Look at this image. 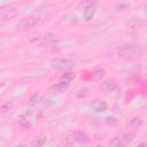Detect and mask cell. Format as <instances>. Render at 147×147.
Instances as JSON below:
<instances>
[{"label":"cell","instance_id":"1","mask_svg":"<svg viewBox=\"0 0 147 147\" xmlns=\"http://www.w3.org/2000/svg\"><path fill=\"white\" fill-rule=\"evenodd\" d=\"M144 49L136 44H124L117 48V56L124 60H133L141 57Z\"/></svg>","mask_w":147,"mask_h":147},{"label":"cell","instance_id":"2","mask_svg":"<svg viewBox=\"0 0 147 147\" xmlns=\"http://www.w3.org/2000/svg\"><path fill=\"white\" fill-rule=\"evenodd\" d=\"M51 67L59 70H69L76 67V63L70 59L64 57H54L51 60Z\"/></svg>","mask_w":147,"mask_h":147},{"label":"cell","instance_id":"3","mask_svg":"<svg viewBox=\"0 0 147 147\" xmlns=\"http://www.w3.org/2000/svg\"><path fill=\"white\" fill-rule=\"evenodd\" d=\"M37 23H38V17L30 15V16H26V17L22 18V20L16 24V28H17V30H26V29H29V28L34 26Z\"/></svg>","mask_w":147,"mask_h":147},{"label":"cell","instance_id":"4","mask_svg":"<svg viewBox=\"0 0 147 147\" xmlns=\"http://www.w3.org/2000/svg\"><path fill=\"white\" fill-rule=\"evenodd\" d=\"M132 139H133V138H132V134H129V133H122V134L115 137V138L110 141V144H111L114 147H123V146H125L126 144L131 142Z\"/></svg>","mask_w":147,"mask_h":147},{"label":"cell","instance_id":"5","mask_svg":"<svg viewBox=\"0 0 147 147\" xmlns=\"http://www.w3.org/2000/svg\"><path fill=\"white\" fill-rule=\"evenodd\" d=\"M18 15V9L17 8H7V9H2L0 11V21L5 22V21H8V20H11L14 17H16Z\"/></svg>","mask_w":147,"mask_h":147},{"label":"cell","instance_id":"6","mask_svg":"<svg viewBox=\"0 0 147 147\" xmlns=\"http://www.w3.org/2000/svg\"><path fill=\"white\" fill-rule=\"evenodd\" d=\"M117 87H118V84L115 79H108V80H105L103 83H101V85L99 86V90L102 92L109 93V92H114Z\"/></svg>","mask_w":147,"mask_h":147},{"label":"cell","instance_id":"7","mask_svg":"<svg viewBox=\"0 0 147 147\" xmlns=\"http://www.w3.org/2000/svg\"><path fill=\"white\" fill-rule=\"evenodd\" d=\"M70 138H71L74 141L78 142V144H86V142L90 141L88 136H87L85 132H83V131H76V132L71 133Z\"/></svg>","mask_w":147,"mask_h":147},{"label":"cell","instance_id":"8","mask_svg":"<svg viewBox=\"0 0 147 147\" xmlns=\"http://www.w3.org/2000/svg\"><path fill=\"white\" fill-rule=\"evenodd\" d=\"M68 84H62V83H59V84H55V85H52L51 87H48V93L52 94V95H55V94H61L63 93L67 88H68Z\"/></svg>","mask_w":147,"mask_h":147},{"label":"cell","instance_id":"9","mask_svg":"<svg viewBox=\"0 0 147 147\" xmlns=\"http://www.w3.org/2000/svg\"><path fill=\"white\" fill-rule=\"evenodd\" d=\"M91 107L94 111L96 113H103L107 110L108 108V105L106 101H102V100H94L92 103H91Z\"/></svg>","mask_w":147,"mask_h":147},{"label":"cell","instance_id":"10","mask_svg":"<svg viewBox=\"0 0 147 147\" xmlns=\"http://www.w3.org/2000/svg\"><path fill=\"white\" fill-rule=\"evenodd\" d=\"M56 41H57V37H56L55 33L49 32V33H46V34L42 37V45H47V46H49V45L55 44Z\"/></svg>","mask_w":147,"mask_h":147},{"label":"cell","instance_id":"11","mask_svg":"<svg viewBox=\"0 0 147 147\" xmlns=\"http://www.w3.org/2000/svg\"><path fill=\"white\" fill-rule=\"evenodd\" d=\"M76 78V74L75 72H71V71H68V72H64L63 75H61L60 77V83L62 84H70L74 79Z\"/></svg>","mask_w":147,"mask_h":147},{"label":"cell","instance_id":"12","mask_svg":"<svg viewBox=\"0 0 147 147\" xmlns=\"http://www.w3.org/2000/svg\"><path fill=\"white\" fill-rule=\"evenodd\" d=\"M105 75H106V70L103 68H96L92 72V80L99 82L105 77Z\"/></svg>","mask_w":147,"mask_h":147},{"label":"cell","instance_id":"13","mask_svg":"<svg viewBox=\"0 0 147 147\" xmlns=\"http://www.w3.org/2000/svg\"><path fill=\"white\" fill-rule=\"evenodd\" d=\"M95 15V6H90L84 8V18L85 21H91Z\"/></svg>","mask_w":147,"mask_h":147},{"label":"cell","instance_id":"14","mask_svg":"<svg viewBox=\"0 0 147 147\" xmlns=\"http://www.w3.org/2000/svg\"><path fill=\"white\" fill-rule=\"evenodd\" d=\"M145 24V22L142 21V20H140V18H131L129 22H127V26H129V29H139V28H141L142 25Z\"/></svg>","mask_w":147,"mask_h":147},{"label":"cell","instance_id":"15","mask_svg":"<svg viewBox=\"0 0 147 147\" xmlns=\"http://www.w3.org/2000/svg\"><path fill=\"white\" fill-rule=\"evenodd\" d=\"M141 125H142V119H141V117H139V116L132 117L131 121L129 122V126H130L131 129H134V130L140 129Z\"/></svg>","mask_w":147,"mask_h":147},{"label":"cell","instance_id":"16","mask_svg":"<svg viewBox=\"0 0 147 147\" xmlns=\"http://www.w3.org/2000/svg\"><path fill=\"white\" fill-rule=\"evenodd\" d=\"M18 123H20L21 126L24 127V129H29V127H31V123L29 122V117H28V115H21V116L18 117Z\"/></svg>","mask_w":147,"mask_h":147},{"label":"cell","instance_id":"17","mask_svg":"<svg viewBox=\"0 0 147 147\" xmlns=\"http://www.w3.org/2000/svg\"><path fill=\"white\" fill-rule=\"evenodd\" d=\"M40 96H41V93H40V92L34 93V94L29 99V106H30V107H32V106L37 105V103L39 102V100H40Z\"/></svg>","mask_w":147,"mask_h":147},{"label":"cell","instance_id":"18","mask_svg":"<svg viewBox=\"0 0 147 147\" xmlns=\"http://www.w3.org/2000/svg\"><path fill=\"white\" fill-rule=\"evenodd\" d=\"M87 95H88V88H86V87L79 88V90H77V92H76V98H77V99H84V98H86Z\"/></svg>","mask_w":147,"mask_h":147},{"label":"cell","instance_id":"19","mask_svg":"<svg viewBox=\"0 0 147 147\" xmlns=\"http://www.w3.org/2000/svg\"><path fill=\"white\" fill-rule=\"evenodd\" d=\"M39 37H40V33L39 32H30L26 36V40L29 42H36L39 39Z\"/></svg>","mask_w":147,"mask_h":147},{"label":"cell","instance_id":"20","mask_svg":"<svg viewBox=\"0 0 147 147\" xmlns=\"http://www.w3.org/2000/svg\"><path fill=\"white\" fill-rule=\"evenodd\" d=\"M45 142H46V137L45 136H39V137L36 138L33 145H34V147H42L45 145Z\"/></svg>","mask_w":147,"mask_h":147},{"label":"cell","instance_id":"21","mask_svg":"<svg viewBox=\"0 0 147 147\" xmlns=\"http://www.w3.org/2000/svg\"><path fill=\"white\" fill-rule=\"evenodd\" d=\"M13 107H14L13 102H6L1 106V113H8L13 109Z\"/></svg>","mask_w":147,"mask_h":147},{"label":"cell","instance_id":"22","mask_svg":"<svg viewBox=\"0 0 147 147\" xmlns=\"http://www.w3.org/2000/svg\"><path fill=\"white\" fill-rule=\"evenodd\" d=\"M95 1H82L80 2V6H84L85 8L86 7H90V6H95Z\"/></svg>","mask_w":147,"mask_h":147},{"label":"cell","instance_id":"23","mask_svg":"<svg viewBox=\"0 0 147 147\" xmlns=\"http://www.w3.org/2000/svg\"><path fill=\"white\" fill-rule=\"evenodd\" d=\"M125 8H127V3H121L116 6V10H124Z\"/></svg>","mask_w":147,"mask_h":147},{"label":"cell","instance_id":"24","mask_svg":"<svg viewBox=\"0 0 147 147\" xmlns=\"http://www.w3.org/2000/svg\"><path fill=\"white\" fill-rule=\"evenodd\" d=\"M137 147H146V144H145V142H141V144H139Z\"/></svg>","mask_w":147,"mask_h":147},{"label":"cell","instance_id":"25","mask_svg":"<svg viewBox=\"0 0 147 147\" xmlns=\"http://www.w3.org/2000/svg\"><path fill=\"white\" fill-rule=\"evenodd\" d=\"M63 147H75V146H74L72 144H65V145H64Z\"/></svg>","mask_w":147,"mask_h":147},{"label":"cell","instance_id":"26","mask_svg":"<svg viewBox=\"0 0 147 147\" xmlns=\"http://www.w3.org/2000/svg\"><path fill=\"white\" fill-rule=\"evenodd\" d=\"M144 13H145V14H147V3L144 6Z\"/></svg>","mask_w":147,"mask_h":147},{"label":"cell","instance_id":"27","mask_svg":"<svg viewBox=\"0 0 147 147\" xmlns=\"http://www.w3.org/2000/svg\"><path fill=\"white\" fill-rule=\"evenodd\" d=\"M15 147H26L25 145H17V146H15Z\"/></svg>","mask_w":147,"mask_h":147},{"label":"cell","instance_id":"28","mask_svg":"<svg viewBox=\"0 0 147 147\" xmlns=\"http://www.w3.org/2000/svg\"><path fill=\"white\" fill-rule=\"evenodd\" d=\"M96 147H102V146H100V145H98V146H96Z\"/></svg>","mask_w":147,"mask_h":147}]
</instances>
